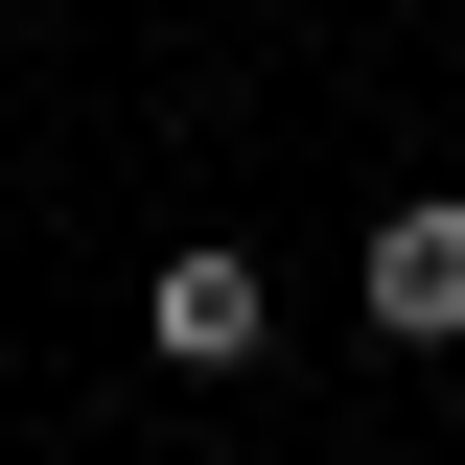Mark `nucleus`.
<instances>
[{"instance_id": "obj_2", "label": "nucleus", "mask_w": 465, "mask_h": 465, "mask_svg": "<svg viewBox=\"0 0 465 465\" xmlns=\"http://www.w3.org/2000/svg\"><path fill=\"white\" fill-rule=\"evenodd\" d=\"M163 349L186 372H256V256H163Z\"/></svg>"}, {"instance_id": "obj_1", "label": "nucleus", "mask_w": 465, "mask_h": 465, "mask_svg": "<svg viewBox=\"0 0 465 465\" xmlns=\"http://www.w3.org/2000/svg\"><path fill=\"white\" fill-rule=\"evenodd\" d=\"M372 326H396V349H465V210H442V186L372 210Z\"/></svg>"}]
</instances>
